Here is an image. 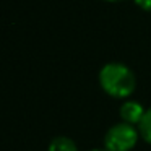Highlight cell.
Returning a JSON list of instances; mask_svg holds the SVG:
<instances>
[{
	"label": "cell",
	"mask_w": 151,
	"mask_h": 151,
	"mask_svg": "<svg viewBox=\"0 0 151 151\" xmlns=\"http://www.w3.org/2000/svg\"><path fill=\"white\" fill-rule=\"evenodd\" d=\"M101 88L112 98H128L135 91V73L124 63H107L99 72Z\"/></svg>",
	"instance_id": "1"
},
{
	"label": "cell",
	"mask_w": 151,
	"mask_h": 151,
	"mask_svg": "<svg viewBox=\"0 0 151 151\" xmlns=\"http://www.w3.org/2000/svg\"><path fill=\"white\" fill-rule=\"evenodd\" d=\"M138 132L133 125L120 122L107 130L104 137V146L107 151H130L137 145Z\"/></svg>",
	"instance_id": "2"
},
{
	"label": "cell",
	"mask_w": 151,
	"mask_h": 151,
	"mask_svg": "<svg viewBox=\"0 0 151 151\" xmlns=\"http://www.w3.org/2000/svg\"><path fill=\"white\" fill-rule=\"evenodd\" d=\"M145 109L140 102L137 101H127L122 104L120 107V117L125 124H130V125H135V124H140L141 119L145 115Z\"/></svg>",
	"instance_id": "3"
},
{
	"label": "cell",
	"mask_w": 151,
	"mask_h": 151,
	"mask_svg": "<svg viewBox=\"0 0 151 151\" xmlns=\"http://www.w3.org/2000/svg\"><path fill=\"white\" fill-rule=\"evenodd\" d=\"M49 151H78L75 141L67 137H57L50 141Z\"/></svg>",
	"instance_id": "4"
},
{
	"label": "cell",
	"mask_w": 151,
	"mask_h": 151,
	"mask_svg": "<svg viewBox=\"0 0 151 151\" xmlns=\"http://www.w3.org/2000/svg\"><path fill=\"white\" fill-rule=\"evenodd\" d=\"M138 133L143 137L145 141H148L151 145V107L145 112L141 122L138 124Z\"/></svg>",
	"instance_id": "5"
},
{
	"label": "cell",
	"mask_w": 151,
	"mask_h": 151,
	"mask_svg": "<svg viewBox=\"0 0 151 151\" xmlns=\"http://www.w3.org/2000/svg\"><path fill=\"white\" fill-rule=\"evenodd\" d=\"M135 4L146 12H151V0H135Z\"/></svg>",
	"instance_id": "6"
},
{
	"label": "cell",
	"mask_w": 151,
	"mask_h": 151,
	"mask_svg": "<svg viewBox=\"0 0 151 151\" xmlns=\"http://www.w3.org/2000/svg\"><path fill=\"white\" fill-rule=\"evenodd\" d=\"M106 2H119V0H106Z\"/></svg>",
	"instance_id": "7"
},
{
	"label": "cell",
	"mask_w": 151,
	"mask_h": 151,
	"mask_svg": "<svg viewBox=\"0 0 151 151\" xmlns=\"http://www.w3.org/2000/svg\"><path fill=\"white\" fill-rule=\"evenodd\" d=\"M93 151H107V150H93Z\"/></svg>",
	"instance_id": "8"
}]
</instances>
